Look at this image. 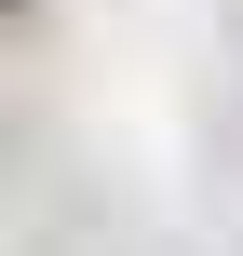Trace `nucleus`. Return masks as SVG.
I'll return each instance as SVG.
<instances>
[{
    "mask_svg": "<svg viewBox=\"0 0 243 256\" xmlns=\"http://www.w3.org/2000/svg\"><path fill=\"white\" fill-rule=\"evenodd\" d=\"M0 14H14V0H0Z\"/></svg>",
    "mask_w": 243,
    "mask_h": 256,
    "instance_id": "nucleus-1",
    "label": "nucleus"
}]
</instances>
